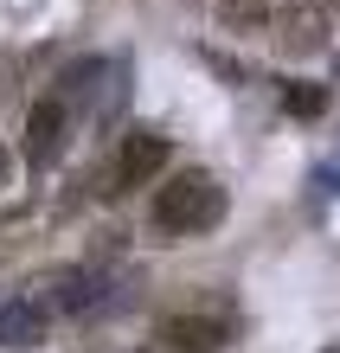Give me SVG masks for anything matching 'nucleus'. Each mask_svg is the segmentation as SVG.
<instances>
[{
    "label": "nucleus",
    "mask_w": 340,
    "mask_h": 353,
    "mask_svg": "<svg viewBox=\"0 0 340 353\" xmlns=\"http://www.w3.org/2000/svg\"><path fill=\"white\" fill-rule=\"evenodd\" d=\"M270 39L283 58H321L328 52V7L321 0H270Z\"/></svg>",
    "instance_id": "423d86ee"
},
{
    "label": "nucleus",
    "mask_w": 340,
    "mask_h": 353,
    "mask_svg": "<svg viewBox=\"0 0 340 353\" xmlns=\"http://www.w3.org/2000/svg\"><path fill=\"white\" fill-rule=\"evenodd\" d=\"M46 327H52V315L26 289H0V347H39Z\"/></svg>",
    "instance_id": "0eeeda50"
},
{
    "label": "nucleus",
    "mask_w": 340,
    "mask_h": 353,
    "mask_svg": "<svg viewBox=\"0 0 340 353\" xmlns=\"http://www.w3.org/2000/svg\"><path fill=\"white\" fill-rule=\"evenodd\" d=\"M0 103H7V65H0Z\"/></svg>",
    "instance_id": "9d476101"
},
{
    "label": "nucleus",
    "mask_w": 340,
    "mask_h": 353,
    "mask_svg": "<svg viewBox=\"0 0 340 353\" xmlns=\"http://www.w3.org/2000/svg\"><path fill=\"white\" fill-rule=\"evenodd\" d=\"M71 129H77V103L58 90V84H46V97L26 110V168L32 174H46V168H58V154H65V141H71Z\"/></svg>",
    "instance_id": "7ed1b4c3"
},
{
    "label": "nucleus",
    "mask_w": 340,
    "mask_h": 353,
    "mask_svg": "<svg viewBox=\"0 0 340 353\" xmlns=\"http://www.w3.org/2000/svg\"><path fill=\"white\" fill-rule=\"evenodd\" d=\"M26 296L46 308V315H90V308H103V270L97 263H58V270H39V276L26 283Z\"/></svg>",
    "instance_id": "f03ea898"
},
{
    "label": "nucleus",
    "mask_w": 340,
    "mask_h": 353,
    "mask_svg": "<svg viewBox=\"0 0 340 353\" xmlns=\"http://www.w3.org/2000/svg\"><path fill=\"white\" fill-rule=\"evenodd\" d=\"M225 341H231V308L212 302V308H174V315H161L148 353H219Z\"/></svg>",
    "instance_id": "20e7f679"
},
{
    "label": "nucleus",
    "mask_w": 340,
    "mask_h": 353,
    "mask_svg": "<svg viewBox=\"0 0 340 353\" xmlns=\"http://www.w3.org/2000/svg\"><path fill=\"white\" fill-rule=\"evenodd\" d=\"M7 186H13V154L0 148V193H7Z\"/></svg>",
    "instance_id": "1a4fd4ad"
},
{
    "label": "nucleus",
    "mask_w": 340,
    "mask_h": 353,
    "mask_svg": "<svg viewBox=\"0 0 340 353\" xmlns=\"http://www.w3.org/2000/svg\"><path fill=\"white\" fill-rule=\"evenodd\" d=\"M334 7H340V0H334Z\"/></svg>",
    "instance_id": "9b49d317"
},
{
    "label": "nucleus",
    "mask_w": 340,
    "mask_h": 353,
    "mask_svg": "<svg viewBox=\"0 0 340 353\" xmlns=\"http://www.w3.org/2000/svg\"><path fill=\"white\" fill-rule=\"evenodd\" d=\"M148 219H154L161 238H199V232H212V225H225V186H219V174L180 168V174L154 180Z\"/></svg>",
    "instance_id": "f257e3e1"
},
{
    "label": "nucleus",
    "mask_w": 340,
    "mask_h": 353,
    "mask_svg": "<svg viewBox=\"0 0 340 353\" xmlns=\"http://www.w3.org/2000/svg\"><path fill=\"white\" fill-rule=\"evenodd\" d=\"M283 110H289V116H321V110H328V90H321V84H289V90H283Z\"/></svg>",
    "instance_id": "6e6552de"
},
{
    "label": "nucleus",
    "mask_w": 340,
    "mask_h": 353,
    "mask_svg": "<svg viewBox=\"0 0 340 353\" xmlns=\"http://www.w3.org/2000/svg\"><path fill=\"white\" fill-rule=\"evenodd\" d=\"M141 353H148V347H141Z\"/></svg>",
    "instance_id": "f8f14e48"
},
{
    "label": "nucleus",
    "mask_w": 340,
    "mask_h": 353,
    "mask_svg": "<svg viewBox=\"0 0 340 353\" xmlns=\"http://www.w3.org/2000/svg\"><path fill=\"white\" fill-rule=\"evenodd\" d=\"M167 161H174V141H167L161 129H129L116 141L110 154V186L103 193H135V186H154L167 174Z\"/></svg>",
    "instance_id": "39448f33"
}]
</instances>
